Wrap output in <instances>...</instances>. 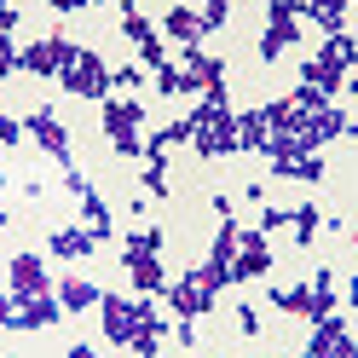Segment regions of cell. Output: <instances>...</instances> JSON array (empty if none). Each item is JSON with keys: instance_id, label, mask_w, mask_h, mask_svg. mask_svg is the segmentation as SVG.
<instances>
[{"instance_id": "ffe728a7", "label": "cell", "mask_w": 358, "mask_h": 358, "mask_svg": "<svg viewBox=\"0 0 358 358\" xmlns=\"http://www.w3.org/2000/svg\"><path fill=\"white\" fill-rule=\"evenodd\" d=\"M301 81H306V87H318L324 99L347 93V70H341V64H329V58H318V52H312V58L301 64Z\"/></svg>"}, {"instance_id": "ba28073f", "label": "cell", "mask_w": 358, "mask_h": 358, "mask_svg": "<svg viewBox=\"0 0 358 358\" xmlns=\"http://www.w3.org/2000/svg\"><path fill=\"white\" fill-rule=\"evenodd\" d=\"M24 139H35V145L47 150L52 162H64V168H70V156H76V145H70V127H64V122L52 116V104H35L29 116H24Z\"/></svg>"}, {"instance_id": "d4e9b609", "label": "cell", "mask_w": 358, "mask_h": 358, "mask_svg": "<svg viewBox=\"0 0 358 358\" xmlns=\"http://www.w3.org/2000/svg\"><path fill=\"white\" fill-rule=\"evenodd\" d=\"M318 58H329V64H341V70L352 76V70H358V41H352L347 29H341V35H324V41H318Z\"/></svg>"}, {"instance_id": "836d02e7", "label": "cell", "mask_w": 358, "mask_h": 358, "mask_svg": "<svg viewBox=\"0 0 358 358\" xmlns=\"http://www.w3.org/2000/svg\"><path fill=\"white\" fill-rule=\"evenodd\" d=\"M289 99H295L301 110H318V104H329V99L318 93V87H306V81H301V87H295V93H289Z\"/></svg>"}, {"instance_id": "6da1fadb", "label": "cell", "mask_w": 358, "mask_h": 358, "mask_svg": "<svg viewBox=\"0 0 358 358\" xmlns=\"http://www.w3.org/2000/svg\"><path fill=\"white\" fill-rule=\"evenodd\" d=\"M104 133H110V150L122 156V162H145V104L133 99V93H110L104 104Z\"/></svg>"}, {"instance_id": "2e32d148", "label": "cell", "mask_w": 358, "mask_h": 358, "mask_svg": "<svg viewBox=\"0 0 358 358\" xmlns=\"http://www.w3.org/2000/svg\"><path fill=\"white\" fill-rule=\"evenodd\" d=\"M179 64H185V70L196 76V87H203V93H214V87H226V58H214V52H203V47H179Z\"/></svg>"}, {"instance_id": "f1b7e54d", "label": "cell", "mask_w": 358, "mask_h": 358, "mask_svg": "<svg viewBox=\"0 0 358 358\" xmlns=\"http://www.w3.org/2000/svg\"><path fill=\"white\" fill-rule=\"evenodd\" d=\"M122 255H162V231L156 226H127L122 231Z\"/></svg>"}, {"instance_id": "277c9868", "label": "cell", "mask_w": 358, "mask_h": 358, "mask_svg": "<svg viewBox=\"0 0 358 358\" xmlns=\"http://www.w3.org/2000/svg\"><path fill=\"white\" fill-rule=\"evenodd\" d=\"M156 301H162V306L173 312V318H185V324H196V318H214V306H220V295H214V289H208L203 278H196V266H191V272H179V278H168V289H162Z\"/></svg>"}, {"instance_id": "d6986e66", "label": "cell", "mask_w": 358, "mask_h": 358, "mask_svg": "<svg viewBox=\"0 0 358 358\" xmlns=\"http://www.w3.org/2000/svg\"><path fill=\"white\" fill-rule=\"evenodd\" d=\"M347 12H352V0H301V24H318V35H341Z\"/></svg>"}, {"instance_id": "9a60e30c", "label": "cell", "mask_w": 358, "mask_h": 358, "mask_svg": "<svg viewBox=\"0 0 358 358\" xmlns=\"http://www.w3.org/2000/svg\"><path fill=\"white\" fill-rule=\"evenodd\" d=\"M122 266H127V278H133V289H139V295H162V289H168L162 255H122Z\"/></svg>"}, {"instance_id": "7c38bea8", "label": "cell", "mask_w": 358, "mask_h": 358, "mask_svg": "<svg viewBox=\"0 0 358 358\" xmlns=\"http://www.w3.org/2000/svg\"><path fill=\"white\" fill-rule=\"evenodd\" d=\"M162 41H179V47H203L208 29H203V12H191V6H173L162 12Z\"/></svg>"}, {"instance_id": "b9f144b4", "label": "cell", "mask_w": 358, "mask_h": 358, "mask_svg": "<svg viewBox=\"0 0 358 358\" xmlns=\"http://www.w3.org/2000/svg\"><path fill=\"white\" fill-rule=\"evenodd\" d=\"M347 306H358V278H347Z\"/></svg>"}, {"instance_id": "ac0fdd59", "label": "cell", "mask_w": 358, "mask_h": 358, "mask_svg": "<svg viewBox=\"0 0 358 358\" xmlns=\"http://www.w3.org/2000/svg\"><path fill=\"white\" fill-rule=\"evenodd\" d=\"M58 318H64V306H58V289H52V295H29V301H17L12 329H52Z\"/></svg>"}, {"instance_id": "7a4b0ae2", "label": "cell", "mask_w": 358, "mask_h": 358, "mask_svg": "<svg viewBox=\"0 0 358 358\" xmlns=\"http://www.w3.org/2000/svg\"><path fill=\"white\" fill-rule=\"evenodd\" d=\"M150 301H156V295H110V289H104V301H99V329H104V347L133 352V341H139V324H145Z\"/></svg>"}, {"instance_id": "e575fe53", "label": "cell", "mask_w": 358, "mask_h": 358, "mask_svg": "<svg viewBox=\"0 0 358 358\" xmlns=\"http://www.w3.org/2000/svg\"><path fill=\"white\" fill-rule=\"evenodd\" d=\"M231 318H237V329H243V335H260V312H255V306H237Z\"/></svg>"}, {"instance_id": "d6a6232c", "label": "cell", "mask_w": 358, "mask_h": 358, "mask_svg": "<svg viewBox=\"0 0 358 358\" xmlns=\"http://www.w3.org/2000/svg\"><path fill=\"white\" fill-rule=\"evenodd\" d=\"M12 70H17V41H12V35H0V81H6Z\"/></svg>"}, {"instance_id": "4fadbf2b", "label": "cell", "mask_w": 358, "mask_h": 358, "mask_svg": "<svg viewBox=\"0 0 358 358\" xmlns=\"http://www.w3.org/2000/svg\"><path fill=\"white\" fill-rule=\"evenodd\" d=\"M329 312H341V306H335V266H318V272L306 278V306H301V318L318 324V318H329Z\"/></svg>"}, {"instance_id": "f35d334b", "label": "cell", "mask_w": 358, "mask_h": 358, "mask_svg": "<svg viewBox=\"0 0 358 358\" xmlns=\"http://www.w3.org/2000/svg\"><path fill=\"white\" fill-rule=\"evenodd\" d=\"M0 35H17V6L12 0H0Z\"/></svg>"}, {"instance_id": "8fae6325", "label": "cell", "mask_w": 358, "mask_h": 358, "mask_svg": "<svg viewBox=\"0 0 358 358\" xmlns=\"http://www.w3.org/2000/svg\"><path fill=\"white\" fill-rule=\"evenodd\" d=\"M347 341H352L347 318H341V312H329V318H318V324H312L306 352H301V358H341V352H347Z\"/></svg>"}, {"instance_id": "d590c367", "label": "cell", "mask_w": 358, "mask_h": 358, "mask_svg": "<svg viewBox=\"0 0 358 358\" xmlns=\"http://www.w3.org/2000/svg\"><path fill=\"white\" fill-rule=\"evenodd\" d=\"M0 145H24V122H12V116H0Z\"/></svg>"}, {"instance_id": "74e56055", "label": "cell", "mask_w": 358, "mask_h": 358, "mask_svg": "<svg viewBox=\"0 0 358 358\" xmlns=\"http://www.w3.org/2000/svg\"><path fill=\"white\" fill-rule=\"evenodd\" d=\"M12 318H17V295H12V289H0V329H12Z\"/></svg>"}, {"instance_id": "484cf974", "label": "cell", "mask_w": 358, "mask_h": 358, "mask_svg": "<svg viewBox=\"0 0 358 358\" xmlns=\"http://www.w3.org/2000/svg\"><path fill=\"white\" fill-rule=\"evenodd\" d=\"M237 150H249V156L266 150V116H260V110H243V116H237Z\"/></svg>"}, {"instance_id": "52a82bcc", "label": "cell", "mask_w": 358, "mask_h": 358, "mask_svg": "<svg viewBox=\"0 0 358 358\" xmlns=\"http://www.w3.org/2000/svg\"><path fill=\"white\" fill-rule=\"evenodd\" d=\"M272 278V237L260 226H237V260H231V289L237 283H266Z\"/></svg>"}, {"instance_id": "8992f818", "label": "cell", "mask_w": 358, "mask_h": 358, "mask_svg": "<svg viewBox=\"0 0 358 358\" xmlns=\"http://www.w3.org/2000/svg\"><path fill=\"white\" fill-rule=\"evenodd\" d=\"M295 41H301V0H266V29L255 41V52L272 64V58H283L295 47Z\"/></svg>"}, {"instance_id": "603a6c76", "label": "cell", "mask_w": 358, "mask_h": 358, "mask_svg": "<svg viewBox=\"0 0 358 358\" xmlns=\"http://www.w3.org/2000/svg\"><path fill=\"white\" fill-rule=\"evenodd\" d=\"M150 87H156V93H162V99H179V93H203V87H196V76L185 70V64H162V70H150Z\"/></svg>"}, {"instance_id": "f546056e", "label": "cell", "mask_w": 358, "mask_h": 358, "mask_svg": "<svg viewBox=\"0 0 358 358\" xmlns=\"http://www.w3.org/2000/svg\"><path fill=\"white\" fill-rule=\"evenodd\" d=\"M289 226H295V243H301V249H312V243H318V231H324V220H318V208H312V203H301Z\"/></svg>"}, {"instance_id": "5b68a950", "label": "cell", "mask_w": 358, "mask_h": 358, "mask_svg": "<svg viewBox=\"0 0 358 358\" xmlns=\"http://www.w3.org/2000/svg\"><path fill=\"white\" fill-rule=\"evenodd\" d=\"M70 52H76V35L52 29V35L29 41V47H17V70L35 76V81H58V76H64V64H70Z\"/></svg>"}, {"instance_id": "83f0119b", "label": "cell", "mask_w": 358, "mask_h": 358, "mask_svg": "<svg viewBox=\"0 0 358 358\" xmlns=\"http://www.w3.org/2000/svg\"><path fill=\"white\" fill-rule=\"evenodd\" d=\"M139 185H145V196L168 203V196H173V185H168V156H150V162H145V173H139Z\"/></svg>"}, {"instance_id": "5bb4252c", "label": "cell", "mask_w": 358, "mask_h": 358, "mask_svg": "<svg viewBox=\"0 0 358 358\" xmlns=\"http://www.w3.org/2000/svg\"><path fill=\"white\" fill-rule=\"evenodd\" d=\"M93 249H99V237L87 231V226H58V231L47 237V255H52V260H70V266H76V260H93Z\"/></svg>"}, {"instance_id": "4dcf8cb0", "label": "cell", "mask_w": 358, "mask_h": 358, "mask_svg": "<svg viewBox=\"0 0 358 358\" xmlns=\"http://www.w3.org/2000/svg\"><path fill=\"white\" fill-rule=\"evenodd\" d=\"M110 87H150V70L145 64H122V70H110Z\"/></svg>"}, {"instance_id": "30bf717a", "label": "cell", "mask_w": 358, "mask_h": 358, "mask_svg": "<svg viewBox=\"0 0 358 358\" xmlns=\"http://www.w3.org/2000/svg\"><path fill=\"white\" fill-rule=\"evenodd\" d=\"M6 289L17 301H29V295H52V272L41 266V255H12V266H6Z\"/></svg>"}, {"instance_id": "9c48e42d", "label": "cell", "mask_w": 358, "mask_h": 358, "mask_svg": "<svg viewBox=\"0 0 358 358\" xmlns=\"http://www.w3.org/2000/svg\"><path fill=\"white\" fill-rule=\"evenodd\" d=\"M347 122H352V116H347V110L335 104V99H329V104H318V110H301V145L318 156L329 139H347Z\"/></svg>"}, {"instance_id": "44dd1931", "label": "cell", "mask_w": 358, "mask_h": 358, "mask_svg": "<svg viewBox=\"0 0 358 358\" xmlns=\"http://www.w3.org/2000/svg\"><path fill=\"white\" fill-rule=\"evenodd\" d=\"M76 203H81V226L93 231L99 243H104V237H116V214H110V203L99 196V185H87V191L76 196Z\"/></svg>"}, {"instance_id": "bcb514c9", "label": "cell", "mask_w": 358, "mask_h": 358, "mask_svg": "<svg viewBox=\"0 0 358 358\" xmlns=\"http://www.w3.org/2000/svg\"><path fill=\"white\" fill-rule=\"evenodd\" d=\"M352 12H358V0H352Z\"/></svg>"}, {"instance_id": "3957f363", "label": "cell", "mask_w": 358, "mask_h": 358, "mask_svg": "<svg viewBox=\"0 0 358 358\" xmlns=\"http://www.w3.org/2000/svg\"><path fill=\"white\" fill-rule=\"evenodd\" d=\"M58 87H64L70 99H93V104H104V99H110V64H104L93 47H81V41H76V52H70V64H64Z\"/></svg>"}, {"instance_id": "ab89813d", "label": "cell", "mask_w": 358, "mask_h": 358, "mask_svg": "<svg viewBox=\"0 0 358 358\" xmlns=\"http://www.w3.org/2000/svg\"><path fill=\"white\" fill-rule=\"evenodd\" d=\"M173 335H179V347H185V352L196 347V324H185V318H179V324H173Z\"/></svg>"}, {"instance_id": "60d3db41", "label": "cell", "mask_w": 358, "mask_h": 358, "mask_svg": "<svg viewBox=\"0 0 358 358\" xmlns=\"http://www.w3.org/2000/svg\"><path fill=\"white\" fill-rule=\"evenodd\" d=\"M70 358H104V352H99L93 341H76V347H70Z\"/></svg>"}, {"instance_id": "7bdbcfd3", "label": "cell", "mask_w": 358, "mask_h": 358, "mask_svg": "<svg viewBox=\"0 0 358 358\" xmlns=\"http://www.w3.org/2000/svg\"><path fill=\"white\" fill-rule=\"evenodd\" d=\"M341 358H358V335H352V341H347V352H341Z\"/></svg>"}, {"instance_id": "7402d4cb", "label": "cell", "mask_w": 358, "mask_h": 358, "mask_svg": "<svg viewBox=\"0 0 358 358\" xmlns=\"http://www.w3.org/2000/svg\"><path fill=\"white\" fill-rule=\"evenodd\" d=\"M329 168H324V150L318 156H272V179H301V185H318Z\"/></svg>"}, {"instance_id": "cb8c5ba5", "label": "cell", "mask_w": 358, "mask_h": 358, "mask_svg": "<svg viewBox=\"0 0 358 358\" xmlns=\"http://www.w3.org/2000/svg\"><path fill=\"white\" fill-rule=\"evenodd\" d=\"M260 116H266V133H301V104H295V99L260 104Z\"/></svg>"}, {"instance_id": "4316f807", "label": "cell", "mask_w": 358, "mask_h": 358, "mask_svg": "<svg viewBox=\"0 0 358 358\" xmlns=\"http://www.w3.org/2000/svg\"><path fill=\"white\" fill-rule=\"evenodd\" d=\"M266 301H272L278 312H289V318H301V306H306V283H272V278H266Z\"/></svg>"}, {"instance_id": "e0dca14e", "label": "cell", "mask_w": 358, "mask_h": 358, "mask_svg": "<svg viewBox=\"0 0 358 358\" xmlns=\"http://www.w3.org/2000/svg\"><path fill=\"white\" fill-rule=\"evenodd\" d=\"M104 301V289L87 278V272H70L58 283V306H64V318H76V312H87V306H99Z\"/></svg>"}, {"instance_id": "1f68e13d", "label": "cell", "mask_w": 358, "mask_h": 358, "mask_svg": "<svg viewBox=\"0 0 358 358\" xmlns=\"http://www.w3.org/2000/svg\"><path fill=\"white\" fill-rule=\"evenodd\" d=\"M226 17H231V0H208V6H203V29H208V35L226 29Z\"/></svg>"}, {"instance_id": "f6af8a7d", "label": "cell", "mask_w": 358, "mask_h": 358, "mask_svg": "<svg viewBox=\"0 0 358 358\" xmlns=\"http://www.w3.org/2000/svg\"><path fill=\"white\" fill-rule=\"evenodd\" d=\"M347 139H358V122H347Z\"/></svg>"}, {"instance_id": "8d00e7d4", "label": "cell", "mask_w": 358, "mask_h": 358, "mask_svg": "<svg viewBox=\"0 0 358 358\" xmlns=\"http://www.w3.org/2000/svg\"><path fill=\"white\" fill-rule=\"evenodd\" d=\"M47 6H52L58 17H76V12H87V6H99V0H47Z\"/></svg>"}, {"instance_id": "ee69618b", "label": "cell", "mask_w": 358, "mask_h": 358, "mask_svg": "<svg viewBox=\"0 0 358 358\" xmlns=\"http://www.w3.org/2000/svg\"><path fill=\"white\" fill-rule=\"evenodd\" d=\"M6 226H12V214H6V208H0V231H6Z\"/></svg>"}]
</instances>
